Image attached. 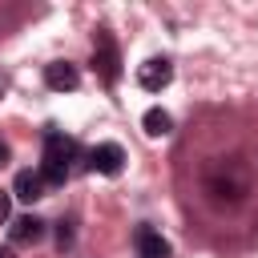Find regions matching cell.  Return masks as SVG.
<instances>
[{"mask_svg":"<svg viewBox=\"0 0 258 258\" xmlns=\"http://www.w3.org/2000/svg\"><path fill=\"white\" fill-rule=\"evenodd\" d=\"M56 246H60V250H69V246H73V226H69V222H60V226H56Z\"/></svg>","mask_w":258,"mask_h":258,"instance_id":"11","label":"cell"},{"mask_svg":"<svg viewBox=\"0 0 258 258\" xmlns=\"http://www.w3.org/2000/svg\"><path fill=\"white\" fill-rule=\"evenodd\" d=\"M8 157H12V149H8L4 141H0V165H8Z\"/></svg>","mask_w":258,"mask_h":258,"instance_id":"13","label":"cell"},{"mask_svg":"<svg viewBox=\"0 0 258 258\" xmlns=\"http://www.w3.org/2000/svg\"><path fill=\"white\" fill-rule=\"evenodd\" d=\"M89 165H93L97 173L113 177V173H121V165H125V149H121L117 141H101V145H93V153H89Z\"/></svg>","mask_w":258,"mask_h":258,"instance_id":"3","label":"cell"},{"mask_svg":"<svg viewBox=\"0 0 258 258\" xmlns=\"http://www.w3.org/2000/svg\"><path fill=\"white\" fill-rule=\"evenodd\" d=\"M169 81H173V64H169L165 56H149V60L137 69V85H141L145 93H161Z\"/></svg>","mask_w":258,"mask_h":258,"instance_id":"2","label":"cell"},{"mask_svg":"<svg viewBox=\"0 0 258 258\" xmlns=\"http://www.w3.org/2000/svg\"><path fill=\"white\" fill-rule=\"evenodd\" d=\"M44 85H48V89H56V93H73V89L81 85V73H77L69 60H56V64H48V69H44Z\"/></svg>","mask_w":258,"mask_h":258,"instance_id":"5","label":"cell"},{"mask_svg":"<svg viewBox=\"0 0 258 258\" xmlns=\"http://www.w3.org/2000/svg\"><path fill=\"white\" fill-rule=\"evenodd\" d=\"M64 177H69V169H52V165H40V181H44V185H64Z\"/></svg>","mask_w":258,"mask_h":258,"instance_id":"10","label":"cell"},{"mask_svg":"<svg viewBox=\"0 0 258 258\" xmlns=\"http://www.w3.org/2000/svg\"><path fill=\"white\" fill-rule=\"evenodd\" d=\"M0 258H12V250H0Z\"/></svg>","mask_w":258,"mask_h":258,"instance_id":"14","label":"cell"},{"mask_svg":"<svg viewBox=\"0 0 258 258\" xmlns=\"http://www.w3.org/2000/svg\"><path fill=\"white\" fill-rule=\"evenodd\" d=\"M137 246H141V258H169V242L149 226L137 230Z\"/></svg>","mask_w":258,"mask_h":258,"instance_id":"8","label":"cell"},{"mask_svg":"<svg viewBox=\"0 0 258 258\" xmlns=\"http://www.w3.org/2000/svg\"><path fill=\"white\" fill-rule=\"evenodd\" d=\"M93 64H97V73H101L105 85H117V77H121V56H117V44H113L109 32H97V40H93Z\"/></svg>","mask_w":258,"mask_h":258,"instance_id":"1","label":"cell"},{"mask_svg":"<svg viewBox=\"0 0 258 258\" xmlns=\"http://www.w3.org/2000/svg\"><path fill=\"white\" fill-rule=\"evenodd\" d=\"M12 194H16L20 202H36V198H44V181H40V173H36V169H20L16 181H12Z\"/></svg>","mask_w":258,"mask_h":258,"instance_id":"7","label":"cell"},{"mask_svg":"<svg viewBox=\"0 0 258 258\" xmlns=\"http://www.w3.org/2000/svg\"><path fill=\"white\" fill-rule=\"evenodd\" d=\"M141 125H145V133H149V137H165V133L173 129V117H169L165 109H145Z\"/></svg>","mask_w":258,"mask_h":258,"instance_id":"9","label":"cell"},{"mask_svg":"<svg viewBox=\"0 0 258 258\" xmlns=\"http://www.w3.org/2000/svg\"><path fill=\"white\" fill-rule=\"evenodd\" d=\"M8 214H12V198L0 189V222H8Z\"/></svg>","mask_w":258,"mask_h":258,"instance_id":"12","label":"cell"},{"mask_svg":"<svg viewBox=\"0 0 258 258\" xmlns=\"http://www.w3.org/2000/svg\"><path fill=\"white\" fill-rule=\"evenodd\" d=\"M77 153V141L64 137V133H48L44 137V165L52 169H69V157Z\"/></svg>","mask_w":258,"mask_h":258,"instance_id":"4","label":"cell"},{"mask_svg":"<svg viewBox=\"0 0 258 258\" xmlns=\"http://www.w3.org/2000/svg\"><path fill=\"white\" fill-rule=\"evenodd\" d=\"M40 238H44V222H40V218L24 214V218L12 222V242H16V246H36Z\"/></svg>","mask_w":258,"mask_h":258,"instance_id":"6","label":"cell"}]
</instances>
